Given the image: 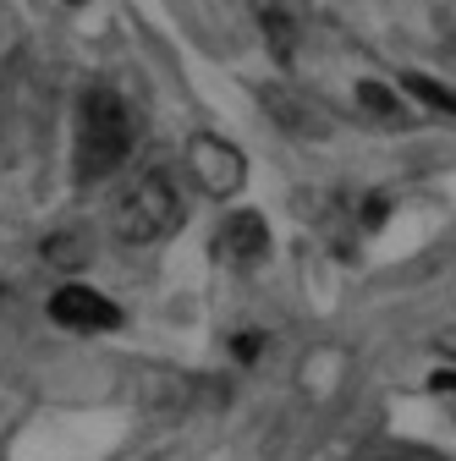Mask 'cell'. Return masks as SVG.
I'll return each instance as SVG.
<instances>
[{
	"mask_svg": "<svg viewBox=\"0 0 456 461\" xmlns=\"http://www.w3.org/2000/svg\"><path fill=\"white\" fill-rule=\"evenodd\" d=\"M44 258L61 264V269H78V264L88 258V237H83V230H61V237L44 242Z\"/></svg>",
	"mask_w": 456,
	"mask_h": 461,
	"instance_id": "obj_8",
	"label": "cell"
},
{
	"mask_svg": "<svg viewBox=\"0 0 456 461\" xmlns=\"http://www.w3.org/2000/svg\"><path fill=\"white\" fill-rule=\"evenodd\" d=\"M352 99H358L363 115H374V122H402V99H396L385 83H358Z\"/></svg>",
	"mask_w": 456,
	"mask_h": 461,
	"instance_id": "obj_7",
	"label": "cell"
},
{
	"mask_svg": "<svg viewBox=\"0 0 456 461\" xmlns=\"http://www.w3.org/2000/svg\"><path fill=\"white\" fill-rule=\"evenodd\" d=\"M407 94H418L429 110H451V115H456V88H445V83H429V77H407Z\"/></svg>",
	"mask_w": 456,
	"mask_h": 461,
	"instance_id": "obj_9",
	"label": "cell"
},
{
	"mask_svg": "<svg viewBox=\"0 0 456 461\" xmlns=\"http://www.w3.org/2000/svg\"><path fill=\"white\" fill-rule=\"evenodd\" d=\"M187 170H193V182H198L204 193L225 198V193H237V187H242L248 159H242L232 143H225V138L198 132V138H187Z\"/></svg>",
	"mask_w": 456,
	"mask_h": 461,
	"instance_id": "obj_3",
	"label": "cell"
},
{
	"mask_svg": "<svg viewBox=\"0 0 456 461\" xmlns=\"http://www.w3.org/2000/svg\"><path fill=\"white\" fill-rule=\"evenodd\" d=\"M182 220V198L165 182V170H143L138 182H127L110 203V230H116L122 248H154L165 242Z\"/></svg>",
	"mask_w": 456,
	"mask_h": 461,
	"instance_id": "obj_1",
	"label": "cell"
},
{
	"mask_svg": "<svg viewBox=\"0 0 456 461\" xmlns=\"http://www.w3.org/2000/svg\"><path fill=\"white\" fill-rule=\"evenodd\" d=\"M132 149L127 110L110 88H88L78 110V182H105Z\"/></svg>",
	"mask_w": 456,
	"mask_h": 461,
	"instance_id": "obj_2",
	"label": "cell"
},
{
	"mask_svg": "<svg viewBox=\"0 0 456 461\" xmlns=\"http://www.w3.org/2000/svg\"><path fill=\"white\" fill-rule=\"evenodd\" d=\"M259 28H264L269 50L287 61V55H292V17H287V6H280V0H259Z\"/></svg>",
	"mask_w": 456,
	"mask_h": 461,
	"instance_id": "obj_6",
	"label": "cell"
},
{
	"mask_svg": "<svg viewBox=\"0 0 456 461\" xmlns=\"http://www.w3.org/2000/svg\"><path fill=\"white\" fill-rule=\"evenodd\" d=\"M50 319L61 330H78V335H105V330L122 324V308L99 292H88V285H61L50 297Z\"/></svg>",
	"mask_w": 456,
	"mask_h": 461,
	"instance_id": "obj_4",
	"label": "cell"
},
{
	"mask_svg": "<svg viewBox=\"0 0 456 461\" xmlns=\"http://www.w3.org/2000/svg\"><path fill=\"white\" fill-rule=\"evenodd\" d=\"M264 253H269V230H264L259 214H232V220L220 225V258H225V264L253 269Z\"/></svg>",
	"mask_w": 456,
	"mask_h": 461,
	"instance_id": "obj_5",
	"label": "cell"
}]
</instances>
